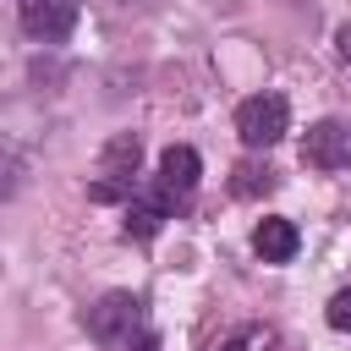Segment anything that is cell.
Here are the masks:
<instances>
[{
  "instance_id": "obj_1",
  "label": "cell",
  "mask_w": 351,
  "mask_h": 351,
  "mask_svg": "<svg viewBox=\"0 0 351 351\" xmlns=\"http://www.w3.org/2000/svg\"><path fill=\"white\" fill-rule=\"evenodd\" d=\"M137 159H143V143L132 137V132H121V137H110L104 143V159H99V181L88 186V197L93 203H121V197H132L137 192Z\"/></svg>"
},
{
  "instance_id": "obj_2",
  "label": "cell",
  "mask_w": 351,
  "mask_h": 351,
  "mask_svg": "<svg viewBox=\"0 0 351 351\" xmlns=\"http://www.w3.org/2000/svg\"><path fill=\"white\" fill-rule=\"evenodd\" d=\"M285 132H291V104L280 93H252L236 104V137L247 148H274Z\"/></svg>"
},
{
  "instance_id": "obj_3",
  "label": "cell",
  "mask_w": 351,
  "mask_h": 351,
  "mask_svg": "<svg viewBox=\"0 0 351 351\" xmlns=\"http://www.w3.org/2000/svg\"><path fill=\"white\" fill-rule=\"evenodd\" d=\"M137 329H143V302H137L132 291H110V296H99V302L88 307V335H93L99 346H110V351L132 346Z\"/></svg>"
},
{
  "instance_id": "obj_4",
  "label": "cell",
  "mask_w": 351,
  "mask_h": 351,
  "mask_svg": "<svg viewBox=\"0 0 351 351\" xmlns=\"http://www.w3.org/2000/svg\"><path fill=\"white\" fill-rule=\"evenodd\" d=\"M302 165L313 170H351V121H313L302 137Z\"/></svg>"
},
{
  "instance_id": "obj_5",
  "label": "cell",
  "mask_w": 351,
  "mask_h": 351,
  "mask_svg": "<svg viewBox=\"0 0 351 351\" xmlns=\"http://www.w3.org/2000/svg\"><path fill=\"white\" fill-rule=\"evenodd\" d=\"M82 16V0H22V27L38 44H60Z\"/></svg>"
},
{
  "instance_id": "obj_6",
  "label": "cell",
  "mask_w": 351,
  "mask_h": 351,
  "mask_svg": "<svg viewBox=\"0 0 351 351\" xmlns=\"http://www.w3.org/2000/svg\"><path fill=\"white\" fill-rule=\"evenodd\" d=\"M197 176H203V159H197V148L176 143V148H165V154H159V186L170 192V203L192 197V192H197Z\"/></svg>"
},
{
  "instance_id": "obj_7",
  "label": "cell",
  "mask_w": 351,
  "mask_h": 351,
  "mask_svg": "<svg viewBox=\"0 0 351 351\" xmlns=\"http://www.w3.org/2000/svg\"><path fill=\"white\" fill-rule=\"evenodd\" d=\"M170 219V192L154 181V186H137L132 197H126V230L132 236H154L159 225Z\"/></svg>"
},
{
  "instance_id": "obj_8",
  "label": "cell",
  "mask_w": 351,
  "mask_h": 351,
  "mask_svg": "<svg viewBox=\"0 0 351 351\" xmlns=\"http://www.w3.org/2000/svg\"><path fill=\"white\" fill-rule=\"evenodd\" d=\"M296 247H302V236H296L291 219H258V230H252V252H258L263 263H291Z\"/></svg>"
},
{
  "instance_id": "obj_9",
  "label": "cell",
  "mask_w": 351,
  "mask_h": 351,
  "mask_svg": "<svg viewBox=\"0 0 351 351\" xmlns=\"http://www.w3.org/2000/svg\"><path fill=\"white\" fill-rule=\"evenodd\" d=\"M208 351H280V329H274V324H236V329H225Z\"/></svg>"
},
{
  "instance_id": "obj_10",
  "label": "cell",
  "mask_w": 351,
  "mask_h": 351,
  "mask_svg": "<svg viewBox=\"0 0 351 351\" xmlns=\"http://www.w3.org/2000/svg\"><path fill=\"white\" fill-rule=\"evenodd\" d=\"M230 192H236V197H263V192H274V170L258 165V159H241V165L230 170Z\"/></svg>"
},
{
  "instance_id": "obj_11",
  "label": "cell",
  "mask_w": 351,
  "mask_h": 351,
  "mask_svg": "<svg viewBox=\"0 0 351 351\" xmlns=\"http://www.w3.org/2000/svg\"><path fill=\"white\" fill-rule=\"evenodd\" d=\"M329 329L351 335V291H335V296H329Z\"/></svg>"
},
{
  "instance_id": "obj_12",
  "label": "cell",
  "mask_w": 351,
  "mask_h": 351,
  "mask_svg": "<svg viewBox=\"0 0 351 351\" xmlns=\"http://www.w3.org/2000/svg\"><path fill=\"white\" fill-rule=\"evenodd\" d=\"M335 55H340V66H351V22L335 27Z\"/></svg>"
},
{
  "instance_id": "obj_13",
  "label": "cell",
  "mask_w": 351,
  "mask_h": 351,
  "mask_svg": "<svg viewBox=\"0 0 351 351\" xmlns=\"http://www.w3.org/2000/svg\"><path fill=\"white\" fill-rule=\"evenodd\" d=\"M115 5H143V0H115Z\"/></svg>"
}]
</instances>
